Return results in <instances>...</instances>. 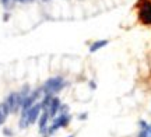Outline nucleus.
Segmentation results:
<instances>
[{
	"label": "nucleus",
	"mask_w": 151,
	"mask_h": 137,
	"mask_svg": "<svg viewBox=\"0 0 151 137\" xmlns=\"http://www.w3.org/2000/svg\"><path fill=\"white\" fill-rule=\"evenodd\" d=\"M39 111H41V105H34L28 109H24L22 112V119H21V127H27L28 124H32L36 116L39 115Z\"/></svg>",
	"instance_id": "obj_1"
},
{
	"label": "nucleus",
	"mask_w": 151,
	"mask_h": 137,
	"mask_svg": "<svg viewBox=\"0 0 151 137\" xmlns=\"http://www.w3.org/2000/svg\"><path fill=\"white\" fill-rule=\"evenodd\" d=\"M1 1H3L4 7H10V6H11V3H13V0H1Z\"/></svg>",
	"instance_id": "obj_10"
},
{
	"label": "nucleus",
	"mask_w": 151,
	"mask_h": 137,
	"mask_svg": "<svg viewBox=\"0 0 151 137\" xmlns=\"http://www.w3.org/2000/svg\"><path fill=\"white\" fill-rule=\"evenodd\" d=\"M25 97L22 94H17V92H13L10 94V97L6 99V106L9 109V112H16L20 106H22V102H24Z\"/></svg>",
	"instance_id": "obj_2"
},
{
	"label": "nucleus",
	"mask_w": 151,
	"mask_h": 137,
	"mask_svg": "<svg viewBox=\"0 0 151 137\" xmlns=\"http://www.w3.org/2000/svg\"><path fill=\"white\" fill-rule=\"evenodd\" d=\"M59 106H60V101L57 99V98H52V101L49 103V116H55L56 115V112H57V109H59Z\"/></svg>",
	"instance_id": "obj_5"
},
{
	"label": "nucleus",
	"mask_w": 151,
	"mask_h": 137,
	"mask_svg": "<svg viewBox=\"0 0 151 137\" xmlns=\"http://www.w3.org/2000/svg\"><path fill=\"white\" fill-rule=\"evenodd\" d=\"M140 20L144 24H151V3H146L140 10Z\"/></svg>",
	"instance_id": "obj_4"
},
{
	"label": "nucleus",
	"mask_w": 151,
	"mask_h": 137,
	"mask_svg": "<svg viewBox=\"0 0 151 137\" xmlns=\"http://www.w3.org/2000/svg\"><path fill=\"white\" fill-rule=\"evenodd\" d=\"M45 1H48V0H45Z\"/></svg>",
	"instance_id": "obj_12"
},
{
	"label": "nucleus",
	"mask_w": 151,
	"mask_h": 137,
	"mask_svg": "<svg viewBox=\"0 0 151 137\" xmlns=\"http://www.w3.org/2000/svg\"><path fill=\"white\" fill-rule=\"evenodd\" d=\"M67 122H69V118H67V116H65V115H62L59 119L55 122V124L50 127L49 132H53V130H56V129H59V127H62V126H66Z\"/></svg>",
	"instance_id": "obj_6"
},
{
	"label": "nucleus",
	"mask_w": 151,
	"mask_h": 137,
	"mask_svg": "<svg viewBox=\"0 0 151 137\" xmlns=\"http://www.w3.org/2000/svg\"><path fill=\"white\" fill-rule=\"evenodd\" d=\"M105 45H108V41H105V39H104V41H98V42H95V43L90 48V51H91V52H97L98 49L104 48Z\"/></svg>",
	"instance_id": "obj_8"
},
{
	"label": "nucleus",
	"mask_w": 151,
	"mask_h": 137,
	"mask_svg": "<svg viewBox=\"0 0 151 137\" xmlns=\"http://www.w3.org/2000/svg\"><path fill=\"white\" fill-rule=\"evenodd\" d=\"M21 3H28V1H32V0H20Z\"/></svg>",
	"instance_id": "obj_11"
},
{
	"label": "nucleus",
	"mask_w": 151,
	"mask_h": 137,
	"mask_svg": "<svg viewBox=\"0 0 151 137\" xmlns=\"http://www.w3.org/2000/svg\"><path fill=\"white\" fill-rule=\"evenodd\" d=\"M63 87V78L62 77H53V78H49L45 86H44V91L46 94H52L55 91H59L60 88Z\"/></svg>",
	"instance_id": "obj_3"
},
{
	"label": "nucleus",
	"mask_w": 151,
	"mask_h": 137,
	"mask_svg": "<svg viewBox=\"0 0 151 137\" xmlns=\"http://www.w3.org/2000/svg\"><path fill=\"white\" fill-rule=\"evenodd\" d=\"M7 113H9V109H7L6 103H1V105H0V124H1L4 120H6Z\"/></svg>",
	"instance_id": "obj_7"
},
{
	"label": "nucleus",
	"mask_w": 151,
	"mask_h": 137,
	"mask_svg": "<svg viewBox=\"0 0 151 137\" xmlns=\"http://www.w3.org/2000/svg\"><path fill=\"white\" fill-rule=\"evenodd\" d=\"M48 118H49V113H46V112H44L42 113V118H41V120H39V129H41V132L45 129V126H46V120H48Z\"/></svg>",
	"instance_id": "obj_9"
}]
</instances>
